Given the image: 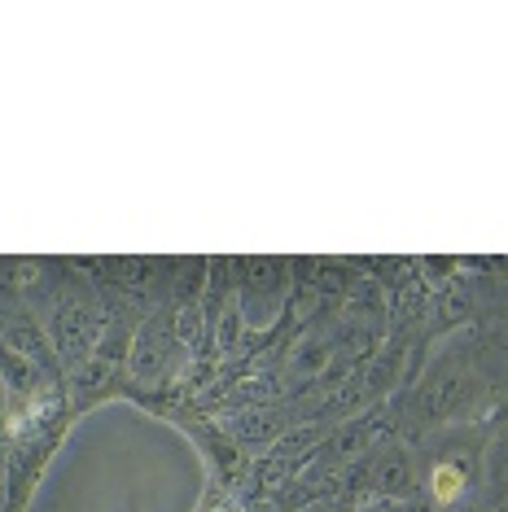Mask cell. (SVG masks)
<instances>
[{
	"label": "cell",
	"mask_w": 508,
	"mask_h": 512,
	"mask_svg": "<svg viewBox=\"0 0 508 512\" xmlns=\"http://www.w3.org/2000/svg\"><path fill=\"white\" fill-rule=\"evenodd\" d=\"M430 486H434L438 504H452V499L465 491V469H460V464H438V469L430 473Z\"/></svg>",
	"instance_id": "obj_1"
},
{
	"label": "cell",
	"mask_w": 508,
	"mask_h": 512,
	"mask_svg": "<svg viewBox=\"0 0 508 512\" xmlns=\"http://www.w3.org/2000/svg\"><path fill=\"white\" fill-rule=\"evenodd\" d=\"M504 512H508V508H504Z\"/></svg>",
	"instance_id": "obj_2"
}]
</instances>
